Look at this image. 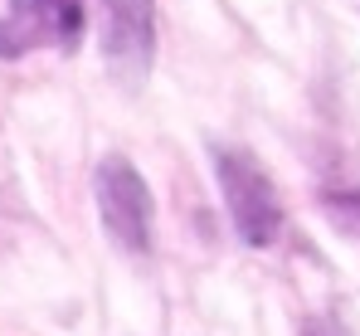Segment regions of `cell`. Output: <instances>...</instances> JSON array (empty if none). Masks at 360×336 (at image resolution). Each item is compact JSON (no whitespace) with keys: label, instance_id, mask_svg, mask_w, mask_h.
<instances>
[{"label":"cell","instance_id":"obj_3","mask_svg":"<svg viewBox=\"0 0 360 336\" xmlns=\"http://www.w3.org/2000/svg\"><path fill=\"white\" fill-rule=\"evenodd\" d=\"M88 35L83 0H10L0 15V58H25L34 49L73 54Z\"/></svg>","mask_w":360,"mask_h":336},{"label":"cell","instance_id":"obj_4","mask_svg":"<svg viewBox=\"0 0 360 336\" xmlns=\"http://www.w3.org/2000/svg\"><path fill=\"white\" fill-rule=\"evenodd\" d=\"M103 63L122 88H141L156 63V0H103Z\"/></svg>","mask_w":360,"mask_h":336},{"label":"cell","instance_id":"obj_5","mask_svg":"<svg viewBox=\"0 0 360 336\" xmlns=\"http://www.w3.org/2000/svg\"><path fill=\"white\" fill-rule=\"evenodd\" d=\"M321 210H326V220L336 224L351 244H360V190H326Z\"/></svg>","mask_w":360,"mask_h":336},{"label":"cell","instance_id":"obj_6","mask_svg":"<svg viewBox=\"0 0 360 336\" xmlns=\"http://www.w3.org/2000/svg\"><path fill=\"white\" fill-rule=\"evenodd\" d=\"M307 336H341V332H326V327H311Z\"/></svg>","mask_w":360,"mask_h":336},{"label":"cell","instance_id":"obj_2","mask_svg":"<svg viewBox=\"0 0 360 336\" xmlns=\"http://www.w3.org/2000/svg\"><path fill=\"white\" fill-rule=\"evenodd\" d=\"M93 195H98V220L108 229V239L122 254L146 259L151 254V185L141 180V170L127 156H103L93 170Z\"/></svg>","mask_w":360,"mask_h":336},{"label":"cell","instance_id":"obj_1","mask_svg":"<svg viewBox=\"0 0 360 336\" xmlns=\"http://www.w3.org/2000/svg\"><path fill=\"white\" fill-rule=\"evenodd\" d=\"M210 161H214V180H219L224 210L234 220V234L248 249L278 244V234H283V200H278V185L268 180V170L258 166L248 151H239V147H210Z\"/></svg>","mask_w":360,"mask_h":336}]
</instances>
